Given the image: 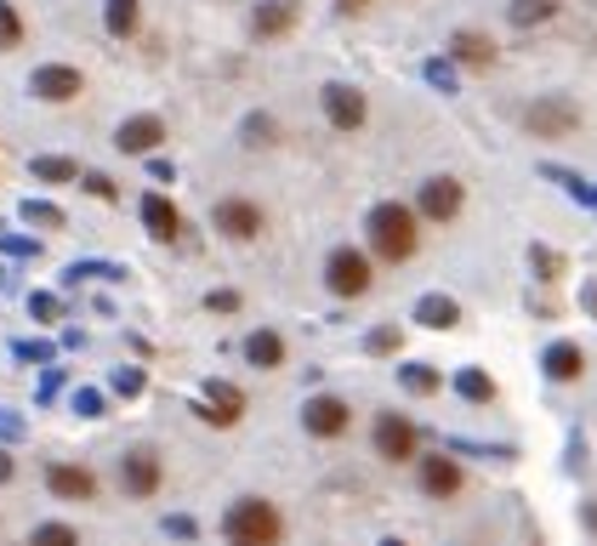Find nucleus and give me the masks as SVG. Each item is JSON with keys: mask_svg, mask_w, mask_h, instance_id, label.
Returning a JSON list of instances; mask_svg holds the SVG:
<instances>
[{"mask_svg": "<svg viewBox=\"0 0 597 546\" xmlns=\"http://www.w3.org/2000/svg\"><path fill=\"white\" fill-rule=\"evenodd\" d=\"M529 274H535L540 285H558V279L569 274V257L553 251V245H529Z\"/></svg>", "mask_w": 597, "mask_h": 546, "instance_id": "nucleus-24", "label": "nucleus"}, {"mask_svg": "<svg viewBox=\"0 0 597 546\" xmlns=\"http://www.w3.org/2000/svg\"><path fill=\"white\" fill-rule=\"evenodd\" d=\"M46 489L58 502H97V473L91 467H69V461H52L46 467Z\"/></svg>", "mask_w": 597, "mask_h": 546, "instance_id": "nucleus-16", "label": "nucleus"}, {"mask_svg": "<svg viewBox=\"0 0 597 546\" xmlns=\"http://www.w3.org/2000/svg\"><path fill=\"white\" fill-rule=\"evenodd\" d=\"M211 222H217V234H228V239H239V245L262 239V228H268L262 206H257V200H245V193H233V200H217Z\"/></svg>", "mask_w": 597, "mask_h": 546, "instance_id": "nucleus-10", "label": "nucleus"}, {"mask_svg": "<svg viewBox=\"0 0 597 546\" xmlns=\"http://www.w3.org/2000/svg\"><path fill=\"white\" fill-rule=\"evenodd\" d=\"M540 370H546V381H580L586 376V347L580 341H553L540 354Z\"/></svg>", "mask_w": 597, "mask_h": 546, "instance_id": "nucleus-19", "label": "nucleus"}, {"mask_svg": "<svg viewBox=\"0 0 597 546\" xmlns=\"http://www.w3.org/2000/svg\"><path fill=\"white\" fill-rule=\"evenodd\" d=\"M365 354H370V359H392V354H405V330H398V325H376V330L365 336Z\"/></svg>", "mask_w": 597, "mask_h": 546, "instance_id": "nucleus-28", "label": "nucleus"}, {"mask_svg": "<svg viewBox=\"0 0 597 546\" xmlns=\"http://www.w3.org/2000/svg\"><path fill=\"white\" fill-rule=\"evenodd\" d=\"M74 410L86 416V421H97V416H109V399L97 387H74Z\"/></svg>", "mask_w": 597, "mask_h": 546, "instance_id": "nucleus-35", "label": "nucleus"}, {"mask_svg": "<svg viewBox=\"0 0 597 546\" xmlns=\"http://www.w3.org/2000/svg\"><path fill=\"white\" fill-rule=\"evenodd\" d=\"M513 29H535V23H553L558 18V0H513L507 7Z\"/></svg>", "mask_w": 597, "mask_h": 546, "instance_id": "nucleus-26", "label": "nucleus"}, {"mask_svg": "<svg viewBox=\"0 0 597 546\" xmlns=\"http://www.w3.org/2000/svg\"><path fill=\"white\" fill-rule=\"evenodd\" d=\"M0 438H23V416H12V410H0Z\"/></svg>", "mask_w": 597, "mask_h": 546, "instance_id": "nucleus-43", "label": "nucleus"}, {"mask_svg": "<svg viewBox=\"0 0 597 546\" xmlns=\"http://www.w3.org/2000/svg\"><path fill=\"white\" fill-rule=\"evenodd\" d=\"M461 206H467L461 177H427L421 193H416V217H421V222H438V228H444V222H456Z\"/></svg>", "mask_w": 597, "mask_h": 546, "instance_id": "nucleus-7", "label": "nucleus"}, {"mask_svg": "<svg viewBox=\"0 0 597 546\" xmlns=\"http://www.w3.org/2000/svg\"><path fill=\"white\" fill-rule=\"evenodd\" d=\"M103 23H109L115 40H131L137 23H142V0H109V7H103Z\"/></svg>", "mask_w": 597, "mask_h": 546, "instance_id": "nucleus-25", "label": "nucleus"}, {"mask_svg": "<svg viewBox=\"0 0 597 546\" xmlns=\"http://www.w3.org/2000/svg\"><path fill=\"white\" fill-rule=\"evenodd\" d=\"M23 222H29V228H63L69 217H63L58 206H46V200H23Z\"/></svg>", "mask_w": 597, "mask_h": 546, "instance_id": "nucleus-32", "label": "nucleus"}, {"mask_svg": "<svg viewBox=\"0 0 597 546\" xmlns=\"http://www.w3.org/2000/svg\"><path fill=\"white\" fill-rule=\"evenodd\" d=\"M245 365L279 370V365H285V336H279V330H251V336H245Z\"/></svg>", "mask_w": 597, "mask_h": 546, "instance_id": "nucleus-21", "label": "nucleus"}, {"mask_svg": "<svg viewBox=\"0 0 597 546\" xmlns=\"http://www.w3.org/2000/svg\"><path fill=\"white\" fill-rule=\"evenodd\" d=\"M524 131L529 137H546V142H558V137H575L580 131V103L575 97H535V103L524 109Z\"/></svg>", "mask_w": 597, "mask_h": 546, "instance_id": "nucleus-5", "label": "nucleus"}, {"mask_svg": "<svg viewBox=\"0 0 597 546\" xmlns=\"http://www.w3.org/2000/svg\"><path fill=\"white\" fill-rule=\"evenodd\" d=\"M29 91L40 97V103H74V97L86 91V75L74 63H40L29 75Z\"/></svg>", "mask_w": 597, "mask_h": 546, "instance_id": "nucleus-13", "label": "nucleus"}, {"mask_svg": "<svg viewBox=\"0 0 597 546\" xmlns=\"http://www.w3.org/2000/svg\"><path fill=\"white\" fill-rule=\"evenodd\" d=\"M319 103H325V120H330L336 131H359V126L370 120L365 91H359V86H347V80H330V86H319Z\"/></svg>", "mask_w": 597, "mask_h": 546, "instance_id": "nucleus-9", "label": "nucleus"}, {"mask_svg": "<svg viewBox=\"0 0 597 546\" xmlns=\"http://www.w3.org/2000/svg\"><path fill=\"white\" fill-rule=\"evenodd\" d=\"M160 142H166V120H160V115H131V120H120V131H115V148H120V155H155Z\"/></svg>", "mask_w": 597, "mask_h": 546, "instance_id": "nucleus-14", "label": "nucleus"}, {"mask_svg": "<svg viewBox=\"0 0 597 546\" xmlns=\"http://www.w3.org/2000/svg\"><path fill=\"white\" fill-rule=\"evenodd\" d=\"M29 314H34V319H63V302H58L52 290H34V296H29Z\"/></svg>", "mask_w": 597, "mask_h": 546, "instance_id": "nucleus-38", "label": "nucleus"}, {"mask_svg": "<svg viewBox=\"0 0 597 546\" xmlns=\"http://www.w3.org/2000/svg\"><path fill=\"white\" fill-rule=\"evenodd\" d=\"M29 546H80V529L74 524H40L29 535Z\"/></svg>", "mask_w": 597, "mask_h": 546, "instance_id": "nucleus-31", "label": "nucleus"}, {"mask_svg": "<svg viewBox=\"0 0 597 546\" xmlns=\"http://www.w3.org/2000/svg\"><path fill=\"white\" fill-rule=\"evenodd\" d=\"M416 484H421V495H432V502H450V495H461L467 473H461L456 450H438V456H416Z\"/></svg>", "mask_w": 597, "mask_h": 546, "instance_id": "nucleus-8", "label": "nucleus"}, {"mask_svg": "<svg viewBox=\"0 0 597 546\" xmlns=\"http://www.w3.org/2000/svg\"><path fill=\"white\" fill-rule=\"evenodd\" d=\"M109 387H115V393H120V399H137V393H142V387H148V376H142V370H137V365H120V370H115V381H109Z\"/></svg>", "mask_w": 597, "mask_h": 546, "instance_id": "nucleus-36", "label": "nucleus"}, {"mask_svg": "<svg viewBox=\"0 0 597 546\" xmlns=\"http://www.w3.org/2000/svg\"><path fill=\"white\" fill-rule=\"evenodd\" d=\"M80 279H126V268H115V262H74L63 274V285H80Z\"/></svg>", "mask_w": 597, "mask_h": 546, "instance_id": "nucleus-33", "label": "nucleus"}, {"mask_svg": "<svg viewBox=\"0 0 597 546\" xmlns=\"http://www.w3.org/2000/svg\"><path fill=\"white\" fill-rule=\"evenodd\" d=\"M160 484H166V461H160L155 444H137V450L120 456V489L131 495V502H155Z\"/></svg>", "mask_w": 597, "mask_h": 546, "instance_id": "nucleus-6", "label": "nucleus"}, {"mask_svg": "<svg viewBox=\"0 0 597 546\" xmlns=\"http://www.w3.org/2000/svg\"><path fill=\"white\" fill-rule=\"evenodd\" d=\"M381 546H410V540H398V535H387V540H381Z\"/></svg>", "mask_w": 597, "mask_h": 546, "instance_id": "nucleus-49", "label": "nucleus"}, {"mask_svg": "<svg viewBox=\"0 0 597 546\" xmlns=\"http://www.w3.org/2000/svg\"><path fill=\"white\" fill-rule=\"evenodd\" d=\"M302 427H308V438H341L347 427H354V405L347 399H336V393H314V399L302 405Z\"/></svg>", "mask_w": 597, "mask_h": 546, "instance_id": "nucleus-11", "label": "nucleus"}, {"mask_svg": "<svg viewBox=\"0 0 597 546\" xmlns=\"http://www.w3.org/2000/svg\"><path fill=\"white\" fill-rule=\"evenodd\" d=\"M58 387H63V376L46 365V376H40V399H58Z\"/></svg>", "mask_w": 597, "mask_h": 546, "instance_id": "nucleus-44", "label": "nucleus"}, {"mask_svg": "<svg viewBox=\"0 0 597 546\" xmlns=\"http://www.w3.org/2000/svg\"><path fill=\"white\" fill-rule=\"evenodd\" d=\"M370 7V0H336V12H347V18H354V12H365Z\"/></svg>", "mask_w": 597, "mask_h": 546, "instance_id": "nucleus-48", "label": "nucleus"}, {"mask_svg": "<svg viewBox=\"0 0 597 546\" xmlns=\"http://www.w3.org/2000/svg\"><path fill=\"white\" fill-rule=\"evenodd\" d=\"M398 387L416 393V399H432V393H444V370L438 365H398Z\"/></svg>", "mask_w": 597, "mask_h": 546, "instance_id": "nucleus-23", "label": "nucleus"}, {"mask_svg": "<svg viewBox=\"0 0 597 546\" xmlns=\"http://www.w3.org/2000/svg\"><path fill=\"white\" fill-rule=\"evenodd\" d=\"M427 80L444 86V91H456V63H450V58H444V63H427Z\"/></svg>", "mask_w": 597, "mask_h": 546, "instance_id": "nucleus-40", "label": "nucleus"}, {"mask_svg": "<svg viewBox=\"0 0 597 546\" xmlns=\"http://www.w3.org/2000/svg\"><path fill=\"white\" fill-rule=\"evenodd\" d=\"M29 171H34V182H80V166L69 155H40Z\"/></svg>", "mask_w": 597, "mask_h": 546, "instance_id": "nucleus-27", "label": "nucleus"}, {"mask_svg": "<svg viewBox=\"0 0 597 546\" xmlns=\"http://www.w3.org/2000/svg\"><path fill=\"white\" fill-rule=\"evenodd\" d=\"M365 234H370V251H376L381 262L398 268V262H410V257H416V245H421V217H416V206L381 200V206H370Z\"/></svg>", "mask_w": 597, "mask_h": 546, "instance_id": "nucleus-1", "label": "nucleus"}, {"mask_svg": "<svg viewBox=\"0 0 597 546\" xmlns=\"http://www.w3.org/2000/svg\"><path fill=\"white\" fill-rule=\"evenodd\" d=\"M495 40L484 34V29H456L450 34V63H461V69H495Z\"/></svg>", "mask_w": 597, "mask_h": 546, "instance_id": "nucleus-17", "label": "nucleus"}, {"mask_svg": "<svg viewBox=\"0 0 597 546\" xmlns=\"http://www.w3.org/2000/svg\"><path fill=\"white\" fill-rule=\"evenodd\" d=\"M80 188L91 193V200H103V206H115V200H120L115 177H103V171H80Z\"/></svg>", "mask_w": 597, "mask_h": 546, "instance_id": "nucleus-34", "label": "nucleus"}, {"mask_svg": "<svg viewBox=\"0 0 597 546\" xmlns=\"http://www.w3.org/2000/svg\"><path fill=\"white\" fill-rule=\"evenodd\" d=\"M370 444H376V456L392 461V467H410L421 456V427L410 416H398V410H381L376 427H370Z\"/></svg>", "mask_w": 597, "mask_h": 546, "instance_id": "nucleus-4", "label": "nucleus"}, {"mask_svg": "<svg viewBox=\"0 0 597 546\" xmlns=\"http://www.w3.org/2000/svg\"><path fill=\"white\" fill-rule=\"evenodd\" d=\"M166 535H177V540H193V535H199V524H193L188 513H177V518H166Z\"/></svg>", "mask_w": 597, "mask_h": 546, "instance_id": "nucleus-41", "label": "nucleus"}, {"mask_svg": "<svg viewBox=\"0 0 597 546\" xmlns=\"http://www.w3.org/2000/svg\"><path fill=\"white\" fill-rule=\"evenodd\" d=\"M18 46H23V18L12 0H0V52H18Z\"/></svg>", "mask_w": 597, "mask_h": 546, "instance_id": "nucleus-30", "label": "nucleus"}, {"mask_svg": "<svg viewBox=\"0 0 597 546\" xmlns=\"http://www.w3.org/2000/svg\"><path fill=\"white\" fill-rule=\"evenodd\" d=\"M0 245H7V251H12V257H34V251H40V245H34V239H18V234H0Z\"/></svg>", "mask_w": 597, "mask_h": 546, "instance_id": "nucleus-42", "label": "nucleus"}, {"mask_svg": "<svg viewBox=\"0 0 597 546\" xmlns=\"http://www.w3.org/2000/svg\"><path fill=\"white\" fill-rule=\"evenodd\" d=\"M222 535H228V546H279L285 518H279L273 502H262V495H239V502L222 513Z\"/></svg>", "mask_w": 597, "mask_h": 546, "instance_id": "nucleus-2", "label": "nucleus"}, {"mask_svg": "<svg viewBox=\"0 0 597 546\" xmlns=\"http://www.w3.org/2000/svg\"><path fill=\"white\" fill-rule=\"evenodd\" d=\"M199 421H211V427H239L245 421V393L233 381H206V393H199V405H193Z\"/></svg>", "mask_w": 597, "mask_h": 546, "instance_id": "nucleus-12", "label": "nucleus"}, {"mask_svg": "<svg viewBox=\"0 0 597 546\" xmlns=\"http://www.w3.org/2000/svg\"><path fill=\"white\" fill-rule=\"evenodd\" d=\"M142 228H148V239L171 245V239H182V211L166 200V193H142Z\"/></svg>", "mask_w": 597, "mask_h": 546, "instance_id": "nucleus-18", "label": "nucleus"}, {"mask_svg": "<svg viewBox=\"0 0 597 546\" xmlns=\"http://www.w3.org/2000/svg\"><path fill=\"white\" fill-rule=\"evenodd\" d=\"M410 319H416L421 330H456V325H461V302H456V296H444V290H427Z\"/></svg>", "mask_w": 597, "mask_h": 546, "instance_id": "nucleus-20", "label": "nucleus"}, {"mask_svg": "<svg viewBox=\"0 0 597 546\" xmlns=\"http://www.w3.org/2000/svg\"><path fill=\"white\" fill-rule=\"evenodd\" d=\"M580 524H586V529L597 535V502H586V507H580Z\"/></svg>", "mask_w": 597, "mask_h": 546, "instance_id": "nucleus-47", "label": "nucleus"}, {"mask_svg": "<svg viewBox=\"0 0 597 546\" xmlns=\"http://www.w3.org/2000/svg\"><path fill=\"white\" fill-rule=\"evenodd\" d=\"M296 23H302V0H262L251 12V34L257 40H285Z\"/></svg>", "mask_w": 597, "mask_h": 546, "instance_id": "nucleus-15", "label": "nucleus"}, {"mask_svg": "<svg viewBox=\"0 0 597 546\" xmlns=\"http://www.w3.org/2000/svg\"><path fill=\"white\" fill-rule=\"evenodd\" d=\"M239 302H245L239 290H211V296H206V308H211V314H239Z\"/></svg>", "mask_w": 597, "mask_h": 546, "instance_id": "nucleus-39", "label": "nucleus"}, {"mask_svg": "<svg viewBox=\"0 0 597 546\" xmlns=\"http://www.w3.org/2000/svg\"><path fill=\"white\" fill-rule=\"evenodd\" d=\"M495 376L489 370H478V365H467V370H456V399H467V405H495Z\"/></svg>", "mask_w": 597, "mask_h": 546, "instance_id": "nucleus-22", "label": "nucleus"}, {"mask_svg": "<svg viewBox=\"0 0 597 546\" xmlns=\"http://www.w3.org/2000/svg\"><path fill=\"white\" fill-rule=\"evenodd\" d=\"M12 473H18V461H12L7 450H0V484H12Z\"/></svg>", "mask_w": 597, "mask_h": 546, "instance_id": "nucleus-46", "label": "nucleus"}, {"mask_svg": "<svg viewBox=\"0 0 597 546\" xmlns=\"http://www.w3.org/2000/svg\"><path fill=\"white\" fill-rule=\"evenodd\" d=\"M279 142V120L273 115H251L245 120V148H273Z\"/></svg>", "mask_w": 597, "mask_h": 546, "instance_id": "nucleus-29", "label": "nucleus"}, {"mask_svg": "<svg viewBox=\"0 0 597 546\" xmlns=\"http://www.w3.org/2000/svg\"><path fill=\"white\" fill-rule=\"evenodd\" d=\"M376 285V262L365 251H354V245H336V251L325 257V290L341 296V302H354V296H365Z\"/></svg>", "mask_w": 597, "mask_h": 546, "instance_id": "nucleus-3", "label": "nucleus"}, {"mask_svg": "<svg viewBox=\"0 0 597 546\" xmlns=\"http://www.w3.org/2000/svg\"><path fill=\"white\" fill-rule=\"evenodd\" d=\"M580 308L597 319V279H586V285H580Z\"/></svg>", "mask_w": 597, "mask_h": 546, "instance_id": "nucleus-45", "label": "nucleus"}, {"mask_svg": "<svg viewBox=\"0 0 597 546\" xmlns=\"http://www.w3.org/2000/svg\"><path fill=\"white\" fill-rule=\"evenodd\" d=\"M12 354H18V359H34V365H52L58 347H52V341H12Z\"/></svg>", "mask_w": 597, "mask_h": 546, "instance_id": "nucleus-37", "label": "nucleus"}]
</instances>
